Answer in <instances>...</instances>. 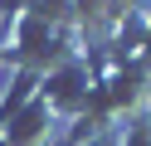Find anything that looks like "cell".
Returning <instances> with one entry per match:
<instances>
[{"label": "cell", "instance_id": "6da1fadb", "mask_svg": "<svg viewBox=\"0 0 151 146\" xmlns=\"http://www.w3.org/2000/svg\"><path fill=\"white\" fill-rule=\"evenodd\" d=\"M54 127H59V117H54V107L44 102L39 88H34V93L0 122V136H5L10 146H54V141H59Z\"/></svg>", "mask_w": 151, "mask_h": 146}, {"label": "cell", "instance_id": "7a4b0ae2", "mask_svg": "<svg viewBox=\"0 0 151 146\" xmlns=\"http://www.w3.org/2000/svg\"><path fill=\"white\" fill-rule=\"evenodd\" d=\"M117 146H151V112L127 122V127H117Z\"/></svg>", "mask_w": 151, "mask_h": 146}]
</instances>
